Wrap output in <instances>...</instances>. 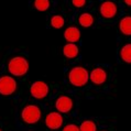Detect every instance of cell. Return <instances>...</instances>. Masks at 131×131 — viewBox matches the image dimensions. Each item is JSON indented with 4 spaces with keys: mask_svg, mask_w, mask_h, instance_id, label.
<instances>
[{
    "mask_svg": "<svg viewBox=\"0 0 131 131\" xmlns=\"http://www.w3.org/2000/svg\"><path fill=\"white\" fill-rule=\"evenodd\" d=\"M77 22L83 28H90L95 23V17L93 13L88 11H84L77 17Z\"/></svg>",
    "mask_w": 131,
    "mask_h": 131,
    "instance_id": "8fae6325",
    "label": "cell"
},
{
    "mask_svg": "<svg viewBox=\"0 0 131 131\" xmlns=\"http://www.w3.org/2000/svg\"><path fill=\"white\" fill-rule=\"evenodd\" d=\"M65 24V19L61 14H54L50 19V25L54 29H62Z\"/></svg>",
    "mask_w": 131,
    "mask_h": 131,
    "instance_id": "e0dca14e",
    "label": "cell"
},
{
    "mask_svg": "<svg viewBox=\"0 0 131 131\" xmlns=\"http://www.w3.org/2000/svg\"><path fill=\"white\" fill-rule=\"evenodd\" d=\"M97 123L92 119L83 120L79 125V130L81 131H97Z\"/></svg>",
    "mask_w": 131,
    "mask_h": 131,
    "instance_id": "2e32d148",
    "label": "cell"
},
{
    "mask_svg": "<svg viewBox=\"0 0 131 131\" xmlns=\"http://www.w3.org/2000/svg\"><path fill=\"white\" fill-rule=\"evenodd\" d=\"M82 38V32L81 29L75 27V25H71V27L66 28L64 31V39L67 43H77Z\"/></svg>",
    "mask_w": 131,
    "mask_h": 131,
    "instance_id": "30bf717a",
    "label": "cell"
},
{
    "mask_svg": "<svg viewBox=\"0 0 131 131\" xmlns=\"http://www.w3.org/2000/svg\"><path fill=\"white\" fill-rule=\"evenodd\" d=\"M52 5V0H33V7L38 11H48Z\"/></svg>",
    "mask_w": 131,
    "mask_h": 131,
    "instance_id": "9a60e30c",
    "label": "cell"
},
{
    "mask_svg": "<svg viewBox=\"0 0 131 131\" xmlns=\"http://www.w3.org/2000/svg\"><path fill=\"white\" fill-rule=\"evenodd\" d=\"M123 1H125V3L128 7H131V0H123Z\"/></svg>",
    "mask_w": 131,
    "mask_h": 131,
    "instance_id": "ffe728a7",
    "label": "cell"
},
{
    "mask_svg": "<svg viewBox=\"0 0 131 131\" xmlns=\"http://www.w3.org/2000/svg\"><path fill=\"white\" fill-rule=\"evenodd\" d=\"M89 81L96 86L104 85L108 81V73L103 67H95L89 73Z\"/></svg>",
    "mask_w": 131,
    "mask_h": 131,
    "instance_id": "9c48e42d",
    "label": "cell"
},
{
    "mask_svg": "<svg viewBox=\"0 0 131 131\" xmlns=\"http://www.w3.org/2000/svg\"><path fill=\"white\" fill-rule=\"evenodd\" d=\"M55 110L61 112V114L67 115L73 110L74 108V100L73 98L67 95H61L56 98L55 100Z\"/></svg>",
    "mask_w": 131,
    "mask_h": 131,
    "instance_id": "52a82bcc",
    "label": "cell"
},
{
    "mask_svg": "<svg viewBox=\"0 0 131 131\" xmlns=\"http://www.w3.org/2000/svg\"><path fill=\"white\" fill-rule=\"evenodd\" d=\"M18 83L12 75H2L0 77V95L11 96L16 93Z\"/></svg>",
    "mask_w": 131,
    "mask_h": 131,
    "instance_id": "277c9868",
    "label": "cell"
},
{
    "mask_svg": "<svg viewBox=\"0 0 131 131\" xmlns=\"http://www.w3.org/2000/svg\"><path fill=\"white\" fill-rule=\"evenodd\" d=\"M0 131H2V130H1V128H0Z\"/></svg>",
    "mask_w": 131,
    "mask_h": 131,
    "instance_id": "7402d4cb",
    "label": "cell"
},
{
    "mask_svg": "<svg viewBox=\"0 0 131 131\" xmlns=\"http://www.w3.org/2000/svg\"><path fill=\"white\" fill-rule=\"evenodd\" d=\"M63 55L67 60H74L75 57L78 56L79 54V48L76 45V43H67L63 46Z\"/></svg>",
    "mask_w": 131,
    "mask_h": 131,
    "instance_id": "7c38bea8",
    "label": "cell"
},
{
    "mask_svg": "<svg viewBox=\"0 0 131 131\" xmlns=\"http://www.w3.org/2000/svg\"><path fill=\"white\" fill-rule=\"evenodd\" d=\"M72 2V6L76 9H82L86 6L87 3V0H71Z\"/></svg>",
    "mask_w": 131,
    "mask_h": 131,
    "instance_id": "ac0fdd59",
    "label": "cell"
},
{
    "mask_svg": "<svg viewBox=\"0 0 131 131\" xmlns=\"http://www.w3.org/2000/svg\"><path fill=\"white\" fill-rule=\"evenodd\" d=\"M42 116V111L38 105L35 104H29L25 107L22 108L20 112V119L22 120L24 125H35L40 121Z\"/></svg>",
    "mask_w": 131,
    "mask_h": 131,
    "instance_id": "3957f363",
    "label": "cell"
},
{
    "mask_svg": "<svg viewBox=\"0 0 131 131\" xmlns=\"http://www.w3.org/2000/svg\"><path fill=\"white\" fill-rule=\"evenodd\" d=\"M45 126L49 130H59L64 125V117L59 111H51L45 117Z\"/></svg>",
    "mask_w": 131,
    "mask_h": 131,
    "instance_id": "ba28073f",
    "label": "cell"
},
{
    "mask_svg": "<svg viewBox=\"0 0 131 131\" xmlns=\"http://www.w3.org/2000/svg\"><path fill=\"white\" fill-rule=\"evenodd\" d=\"M62 131H81L79 130V126H77L76 123H68L63 128Z\"/></svg>",
    "mask_w": 131,
    "mask_h": 131,
    "instance_id": "d6986e66",
    "label": "cell"
},
{
    "mask_svg": "<svg viewBox=\"0 0 131 131\" xmlns=\"http://www.w3.org/2000/svg\"><path fill=\"white\" fill-rule=\"evenodd\" d=\"M119 31L123 35L131 36V16H125L119 20L118 23Z\"/></svg>",
    "mask_w": 131,
    "mask_h": 131,
    "instance_id": "4fadbf2b",
    "label": "cell"
},
{
    "mask_svg": "<svg viewBox=\"0 0 131 131\" xmlns=\"http://www.w3.org/2000/svg\"><path fill=\"white\" fill-rule=\"evenodd\" d=\"M7 68H8L9 74L12 75L13 77H22L25 74H28L30 64H29L27 57L18 55L13 56L9 60Z\"/></svg>",
    "mask_w": 131,
    "mask_h": 131,
    "instance_id": "6da1fadb",
    "label": "cell"
},
{
    "mask_svg": "<svg viewBox=\"0 0 131 131\" xmlns=\"http://www.w3.org/2000/svg\"><path fill=\"white\" fill-rule=\"evenodd\" d=\"M119 9L117 3L111 0H105L99 7V14L103 19L111 20L118 16Z\"/></svg>",
    "mask_w": 131,
    "mask_h": 131,
    "instance_id": "5b68a950",
    "label": "cell"
},
{
    "mask_svg": "<svg viewBox=\"0 0 131 131\" xmlns=\"http://www.w3.org/2000/svg\"><path fill=\"white\" fill-rule=\"evenodd\" d=\"M50 93V87L48 83L43 81H35L30 86V95L34 99H44Z\"/></svg>",
    "mask_w": 131,
    "mask_h": 131,
    "instance_id": "8992f818",
    "label": "cell"
},
{
    "mask_svg": "<svg viewBox=\"0 0 131 131\" xmlns=\"http://www.w3.org/2000/svg\"><path fill=\"white\" fill-rule=\"evenodd\" d=\"M67 79L72 86L82 88L89 82V73L84 66H74L68 71Z\"/></svg>",
    "mask_w": 131,
    "mask_h": 131,
    "instance_id": "7a4b0ae2",
    "label": "cell"
},
{
    "mask_svg": "<svg viewBox=\"0 0 131 131\" xmlns=\"http://www.w3.org/2000/svg\"><path fill=\"white\" fill-rule=\"evenodd\" d=\"M100 131H108V130H100Z\"/></svg>",
    "mask_w": 131,
    "mask_h": 131,
    "instance_id": "44dd1931",
    "label": "cell"
},
{
    "mask_svg": "<svg viewBox=\"0 0 131 131\" xmlns=\"http://www.w3.org/2000/svg\"><path fill=\"white\" fill-rule=\"evenodd\" d=\"M120 60L127 64H131V42L126 43L121 46L119 51Z\"/></svg>",
    "mask_w": 131,
    "mask_h": 131,
    "instance_id": "5bb4252c",
    "label": "cell"
}]
</instances>
